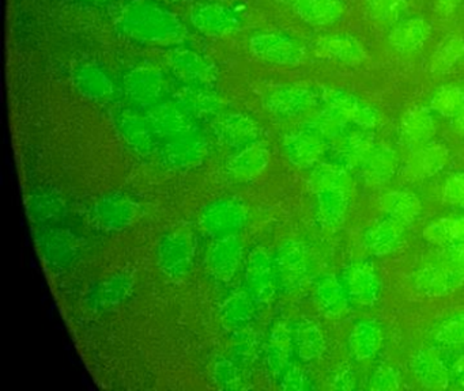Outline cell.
Returning <instances> with one entry per match:
<instances>
[{
  "instance_id": "4",
  "label": "cell",
  "mask_w": 464,
  "mask_h": 391,
  "mask_svg": "<svg viewBox=\"0 0 464 391\" xmlns=\"http://www.w3.org/2000/svg\"><path fill=\"white\" fill-rule=\"evenodd\" d=\"M376 144L377 138L373 130L349 128L343 135L330 141L327 155L330 157V162L346 170H354L360 167L361 163L371 154Z\"/></svg>"
},
{
  "instance_id": "48",
  "label": "cell",
  "mask_w": 464,
  "mask_h": 391,
  "mask_svg": "<svg viewBox=\"0 0 464 391\" xmlns=\"http://www.w3.org/2000/svg\"><path fill=\"white\" fill-rule=\"evenodd\" d=\"M130 291H131V281L124 276H116L108 280V281L102 282L94 291L92 298H93V303L100 309L102 307L116 306L130 295Z\"/></svg>"
},
{
  "instance_id": "3",
  "label": "cell",
  "mask_w": 464,
  "mask_h": 391,
  "mask_svg": "<svg viewBox=\"0 0 464 391\" xmlns=\"http://www.w3.org/2000/svg\"><path fill=\"white\" fill-rule=\"evenodd\" d=\"M417 292L428 298H441L464 285V269L450 261L440 258L415 272L412 279Z\"/></svg>"
},
{
  "instance_id": "40",
  "label": "cell",
  "mask_w": 464,
  "mask_h": 391,
  "mask_svg": "<svg viewBox=\"0 0 464 391\" xmlns=\"http://www.w3.org/2000/svg\"><path fill=\"white\" fill-rule=\"evenodd\" d=\"M316 296L320 307L328 317H339L346 311L350 304L341 279H336L335 276H325L320 280Z\"/></svg>"
},
{
  "instance_id": "33",
  "label": "cell",
  "mask_w": 464,
  "mask_h": 391,
  "mask_svg": "<svg viewBox=\"0 0 464 391\" xmlns=\"http://www.w3.org/2000/svg\"><path fill=\"white\" fill-rule=\"evenodd\" d=\"M382 206L387 216L393 217L404 225L412 224L422 211V204L409 190H392L382 196Z\"/></svg>"
},
{
  "instance_id": "29",
  "label": "cell",
  "mask_w": 464,
  "mask_h": 391,
  "mask_svg": "<svg viewBox=\"0 0 464 391\" xmlns=\"http://www.w3.org/2000/svg\"><path fill=\"white\" fill-rule=\"evenodd\" d=\"M124 89L127 94L138 102H156L161 97L164 81L156 70L138 68L124 79Z\"/></svg>"
},
{
  "instance_id": "25",
  "label": "cell",
  "mask_w": 464,
  "mask_h": 391,
  "mask_svg": "<svg viewBox=\"0 0 464 391\" xmlns=\"http://www.w3.org/2000/svg\"><path fill=\"white\" fill-rule=\"evenodd\" d=\"M406 225L387 216L374 223L363 234V244L374 255H387L401 243Z\"/></svg>"
},
{
  "instance_id": "54",
  "label": "cell",
  "mask_w": 464,
  "mask_h": 391,
  "mask_svg": "<svg viewBox=\"0 0 464 391\" xmlns=\"http://www.w3.org/2000/svg\"><path fill=\"white\" fill-rule=\"evenodd\" d=\"M453 360H448L450 366V382L458 385L459 387L464 388V355L453 356Z\"/></svg>"
},
{
  "instance_id": "14",
  "label": "cell",
  "mask_w": 464,
  "mask_h": 391,
  "mask_svg": "<svg viewBox=\"0 0 464 391\" xmlns=\"http://www.w3.org/2000/svg\"><path fill=\"white\" fill-rule=\"evenodd\" d=\"M246 281L249 292L256 300L268 301L274 298L278 285V274L276 263L271 261L266 250L255 249L249 253L246 261Z\"/></svg>"
},
{
  "instance_id": "15",
  "label": "cell",
  "mask_w": 464,
  "mask_h": 391,
  "mask_svg": "<svg viewBox=\"0 0 464 391\" xmlns=\"http://www.w3.org/2000/svg\"><path fill=\"white\" fill-rule=\"evenodd\" d=\"M278 281L286 290L300 287L309 274L311 258L308 250L298 242H287L279 249L276 260Z\"/></svg>"
},
{
  "instance_id": "43",
  "label": "cell",
  "mask_w": 464,
  "mask_h": 391,
  "mask_svg": "<svg viewBox=\"0 0 464 391\" xmlns=\"http://www.w3.org/2000/svg\"><path fill=\"white\" fill-rule=\"evenodd\" d=\"M464 106V90L458 84H444L431 95L429 109L433 113L453 119Z\"/></svg>"
},
{
  "instance_id": "39",
  "label": "cell",
  "mask_w": 464,
  "mask_h": 391,
  "mask_svg": "<svg viewBox=\"0 0 464 391\" xmlns=\"http://www.w3.org/2000/svg\"><path fill=\"white\" fill-rule=\"evenodd\" d=\"M172 67L180 78L194 84H208L213 81V67L205 59L191 52L173 53Z\"/></svg>"
},
{
  "instance_id": "55",
  "label": "cell",
  "mask_w": 464,
  "mask_h": 391,
  "mask_svg": "<svg viewBox=\"0 0 464 391\" xmlns=\"http://www.w3.org/2000/svg\"><path fill=\"white\" fill-rule=\"evenodd\" d=\"M441 258L450 261L464 269V241L452 246L442 247Z\"/></svg>"
},
{
  "instance_id": "26",
  "label": "cell",
  "mask_w": 464,
  "mask_h": 391,
  "mask_svg": "<svg viewBox=\"0 0 464 391\" xmlns=\"http://www.w3.org/2000/svg\"><path fill=\"white\" fill-rule=\"evenodd\" d=\"M243 257V243L237 235L216 239L211 247L210 268L217 279L230 280L235 276Z\"/></svg>"
},
{
  "instance_id": "36",
  "label": "cell",
  "mask_w": 464,
  "mask_h": 391,
  "mask_svg": "<svg viewBox=\"0 0 464 391\" xmlns=\"http://www.w3.org/2000/svg\"><path fill=\"white\" fill-rule=\"evenodd\" d=\"M320 217L327 225H339L346 219L349 209V189H324L316 192Z\"/></svg>"
},
{
  "instance_id": "12",
  "label": "cell",
  "mask_w": 464,
  "mask_h": 391,
  "mask_svg": "<svg viewBox=\"0 0 464 391\" xmlns=\"http://www.w3.org/2000/svg\"><path fill=\"white\" fill-rule=\"evenodd\" d=\"M194 257V246L183 231L168 234L159 244V265L167 276L179 279L188 273Z\"/></svg>"
},
{
  "instance_id": "57",
  "label": "cell",
  "mask_w": 464,
  "mask_h": 391,
  "mask_svg": "<svg viewBox=\"0 0 464 391\" xmlns=\"http://www.w3.org/2000/svg\"><path fill=\"white\" fill-rule=\"evenodd\" d=\"M452 127L459 136L464 138V106L463 109H461L460 113L458 114V117H455V119H452Z\"/></svg>"
},
{
  "instance_id": "16",
  "label": "cell",
  "mask_w": 464,
  "mask_h": 391,
  "mask_svg": "<svg viewBox=\"0 0 464 391\" xmlns=\"http://www.w3.org/2000/svg\"><path fill=\"white\" fill-rule=\"evenodd\" d=\"M437 125L433 111L425 106H412L401 117L399 138L409 149H417L433 141Z\"/></svg>"
},
{
  "instance_id": "32",
  "label": "cell",
  "mask_w": 464,
  "mask_h": 391,
  "mask_svg": "<svg viewBox=\"0 0 464 391\" xmlns=\"http://www.w3.org/2000/svg\"><path fill=\"white\" fill-rule=\"evenodd\" d=\"M75 84L89 100H107L112 97L113 84L104 71L93 64H82L75 70Z\"/></svg>"
},
{
  "instance_id": "9",
  "label": "cell",
  "mask_w": 464,
  "mask_h": 391,
  "mask_svg": "<svg viewBox=\"0 0 464 391\" xmlns=\"http://www.w3.org/2000/svg\"><path fill=\"white\" fill-rule=\"evenodd\" d=\"M328 143L316 130L308 125L295 130L285 138L284 148L293 165L301 168L314 167L327 155Z\"/></svg>"
},
{
  "instance_id": "42",
  "label": "cell",
  "mask_w": 464,
  "mask_h": 391,
  "mask_svg": "<svg viewBox=\"0 0 464 391\" xmlns=\"http://www.w3.org/2000/svg\"><path fill=\"white\" fill-rule=\"evenodd\" d=\"M464 59V38L450 34L437 45L430 57V71L436 75L450 72Z\"/></svg>"
},
{
  "instance_id": "10",
  "label": "cell",
  "mask_w": 464,
  "mask_h": 391,
  "mask_svg": "<svg viewBox=\"0 0 464 391\" xmlns=\"http://www.w3.org/2000/svg\"><path fill=\"white\" fill-rule=\"evenodd\" d=\"M312 51L320 59L333 60L341 64L358 65L368 59L365 46L347 33L320 35L312 43Z\"/></svg>"
},
{
  "instance_id": "28",
  "label": "cell",
  "mask_w": 464,
  "mask_h": 391,
  "mask_svg": "<svg viewBox=\"0 0 464 391\" xmlns=\"http://www.w3.org/2000/svg\"><path fill=\"white\" fill-rule=\"evenodd\" d=\"M270 162V152L260 144L244 147L227 159V168L233 178L246 181L259 176Z\"/></svg>"
},
{
  "instance_id": "5",
  "label": "cell",
  "mask_w": 464,
  "mask_h": 391,
  "mask_svg": "<svg viewBox=\"0 0 464 391\" xmlns=\"http://www.w3.org/2000/svg\"><path fill=\"white\" fill-rule=\"evenodd\" d=\"M200 222L213 238L237 235L246 223V208L236 198H219L203 209Z\"/></svg>"
},
{
  "instance_id": "59",
  "label": "cell",
  "mask_w": 464,
  "mask_h": 391,
  "mask_svg": "<svg viewBox=\"0 0 464 391\" xmlns=\"http://www.w3.org/2000/svg\"><path fill=\"white\" fill-rule=\"evenodd\" d=\"M96 2H104V0H96Z\"/></svg>"
},
{
  "instance_id": "20",
  "label": "cell",
  "mask_w": 464,
  "mask_h": 391,
  "mask_svg": "<svg viewBox=\"0 0 464 391\" xmlns=\"http://www.w3.org/2000/svg\"><path fill=\"white\" fill-rule=\"evenodd\" d=\"M116 127L126 143L140 155H149L153 149V128L137 111L124 110L115 114Z\"/></svg>"
},
{
  "instance_id": "58",
  "label": "cell",
  "mask_w": 464,
  "mask_h": 391,
  "mask_svg": "<svg viewBox=\"0 0 464 391\" xmlns=\"http://www.w3.org/2000/svg\"><path fill=\"white\" fill-rule=\"evenodd\" d=\"M278 2H281V3H293V2H295V0H278Z\"/></svg>"
},
{
  "instance_id": "2",
  "label": "cell",
  "mask_w": 464,
  "mask_h": 391,
  "mask_svg": "<svg viewBox=\"0 0 464 391\" xmlns=\"http://www.w3.org/2000/svg\"><path fill=\"white\" fill-rule=\"evenodd\" d=\"M252 53L270 64L295 67L306 57V48L297 38L281 32H262L249 40Z\"/></svg>"
},
{
  "instance_id": "56",
  "label": "cell",
  "mask_w": 464,
  "mask_h": 391,
  "mask_svg": "<svg viewBox=\"0 0 464 391\" xmlns=\"http://www.w3.org/2000/svg\"><path fill=\"white\" fill-rule=\"evenodd\" d=\"M461 2L463 0H436L434 10H436L437 15L441 16V18H448L458 11Z\"/></svg>"
},
{
  "instance_id": "27",
  "label": "cell",
  "mask_w": 464,
  "mask_h": 391,
  "mask_svg": "<svg viewBox=\"0 0 464 391\" xmlns=\"http://www.w3.org/2000/svg\"><path fill=\"white\" fill-rule=\"evenodd\" d=\"M398 163V157L392 148L377 143L371 154L361 163L358 171L369 184L382 185L396 173Z\"/></svg>"
},
{
  "instance_id": "51",
  "label": "cell",
  "mask_w": 464,
  "mask_h": 391,
  "mask_svg": "<svg viewBox=\"0 0 464 391\" xmlns=\"http://www.w3.org/2000/svg\"><path fill=\"white\" fill-rule=\"evenodd\" d=\"M369 382L371 390H395L401 385V375L395 368L382 367L374 372Z\"/></svg>"
},
{
  "instance_id": "18",
  "label": "cell",
  "mask_w": 464,
  "mask_h": 391,
  "mask_svg": "<svg viewBox=\"0 0 464 391\" xmlns=\"http://www.w3.org/2000/svg\"><path fill=\"white\" fill-rule=\"evenodd\" d=\"M430 26L422 16H409L391 27L388 43L401 54H414L425 46Z\"/></svg>"
},
{
  "instance_id": "8",
  "label": "cell",
  "mask_w": 464,
  "mask_h": 391,
  "mask_svg": "<svg viewBox=\"0 0 464 391\" xmlns=\"http://www.w3.org/2000/svg\"><path fill=\"white\" fill-rule=\"evenodd\" d=\"M322 105V92L308 87L285 86L274 90L266 98V108L279 119H293Z\"/></svg>"
},
{
  "instance_id": "7",
  "label": "cell",
  "mask_w": 464,
  "mask_h": 391,
  "mask_svg": "<svg viewBox=\"0 0 464 391\" xmlns=\"http://www.w3.org/2000/svg\"><path fill=\"white\" fill-rule=\"evenodd\" d=\"M349 303L358 309H369L379 301L382 284L371 266L354 263L344 269L341 277Z\"/></svg>"
},
{
  "instance_id": "52",
  "label": "cell",
  "mask_w": 464,
  "mask_h": 391,
  "mask_svg": "<svg viewBox=\"0 0 464 391\" xmlns=\"http://www.w3.org/2000/svg\"><path fill=\"white\" fill-rule=\"evenodd\" d=\"M216 377L222 387L236 388L240 386L241 374L232 361L224 360L217 364Z\"/></svg>"
},
{
  "instance_id": "53",
  "label": "cell",
  "mask_w": 464,
  "mask_h": 391,
  "mask_svg": "<svg viewBox=\"0 0 464 391\" xmlns=\"http://www.w3.org/2000/svg\"><path fill=\"white\" fill-rule=\"evenodd\" d=\"M281 387L285 390H305L309 387V379L301 369L290 367L282 374Z\"/></svg>"
},
{
  "instance_id": "31",
  "label": "cell",
  "mask_w": 464,
  "mask_h": 391,
  "mask_svg": "<svg viewBox=\"0 0 464 391\" xmlns=\"http://www.w3.org/2000/svg\"><path fill=\"white\" fill-rule=\"evenodd\" d=\"M176 103L187 113L198 119H211L218 114L221 108V103L216 95L197 84L181 89L176 95Z\"/></svg>"
},
{
  "instance_id": "41",
  "label": "cell",
  "mask_w": 464,
  "mask_h": 391,
  "mask_svg": "<svg viewBox=\"0 0 464 391\" xmlns=\"http://www.w3.org/2000/svg\"><path fill=\"white\" fill-rule=\"evenodd\" d=\"M295 349V339L290 329L284 323L276 326L271 333L270 347H268V360L274 371L282 375L290 368Z\"/></svg>"
},
{
  "instance_id": "50",
  "label": "cell",
  "mask_w": 464,
  "mask_h": 391,
  "mask_svg": "<svg viewBox=\"0 0 464 391\" xmlns=\"http://www.w3.org/2000/svg\"><path fill=\"white\" fill-rule=\"evenodd\" d=\"M442 200L455 208L464 209V173H453L445 179Z\"/></svg>"
},
{
  "instance_id": "47",
  "label": "cell",
  "mask_w": 464,
  "mask_h": 391,
  "mask_svg": "<svg viewBox=\"0 0 464 391\" xmlns=\"http://www.w3.org/2000/svg\"><path fill=\"white\" fill-rule=\"evenodd\" d=\"M254 315V304L251 296L244 291L232 293L222 306V317L235 328H244Z\"/></svg>"
},
{
  "instance_id": "19",
  "label": "cell",
  "mask_w": 464,
  "mask_h": 391,
  "mask_svg": "<svg viewBox=\"0 0 464 391\" xmlns=\"http://www.w3.org/2000/svg\"><path fill=\"white\" fill-rule=\"evenodd\" d=\"M415 377L426 387H450V372L448 360L434 348L420 350L412 360Z\"/></svg>"
},
{
  "instance_id": "35",
  "label": "cell",
  "mask_w": 464,
  "mask_h": 391,
  "mask_svg": "<svg viewBox=\"0 0 464 391\" xmlns=\"http://www.w3.org/2000/svg\"><path fill=\"white\" fill-rule=\"evenodd\" d=\"M382 344V330L379 325L372 320L358 323L349 336L350 355L355 360H368L376 355Z\"/></svg>"
},
{
  "instance_id": "24",
  "label": "cell",
  "mask_w": 464,
  "mask_h": 391,
  "mask_svg": "<svg viewBox=\"0 0 464 391\" xmlns=\"http://www.w3.org/2000/svg\"><path fill=\"white\" fill-rule=\"evenodd\" d=\"M148 121L154 133L167 138H176L192 130V122L188 113L178 103H160L149 111Z\"/></svg>"
},
{
  "instance_id": "38",
  "label": "cell",
  "mask_w": 464,
  "mask_h": 391,
  "mask_svg": "<svg viewBox=\"0 0 464 391\" xmlns=\"http://www.w3.org/2000/svg\"><path fill=\"white\" fill-rule=\"evenodd\" d=\"M429 243L440 247L452 246L464 241V216L440 217L423 230Z\"/></svg>"
},
{
  "instance_id": "34",
  "label": "cell",
  "mask_w": 464,
  "mask_h": 391,
  "mask_svg": "<svg viewBox=\"0 0 464 391\" xmlns=\"http://www.w3.org/2000/svg\"><path fill=\"white\" fill-rule=\"evenodd\" d=\"M26 209L32 220L39 223H53L64 215V203L61 196L48 189H36L28 196Z\"/></svg>"
},
{
  "instance_id": "44",
  "label": "cell",
  "mask_w": 464,
  "mask_h": 391,
  "mask_svg": "<svg viewBox=\"0 0 464 391\" xmlns=\"http://www.w3.org/2000/svg\"><path fill=\"white\" fill-rule=\"evenodd\" d=\"M366 14L372 21L384 27L395 26L406 18L409 11L407 0H365Z\"/></svg>"
},
{
  "instance_id": "13",
  "label": "cell",
  "mask_w": 464,
  "mask_h": 391,
  "mask_svg": "<svg viewBox=\"0 0 464 391\" xmlns=\"http://www.w3.org/2000/svg\"><path fill=\"white\" fill-rule=\"evenodd\" d=\"M450 160V151L444 144L431 143L412 149L401 167L407 181H422L439 174Z\"/></svg>"
},
{
  "instance_id": "11",
  "label": "cell",
  "mask_w": 464,
  "mask_h": 391,
  "mask_svg": "<svg viewBox=\"0 0 464 391\" xmlns=\"http://www.w3.org/2000/svg\"><path fill=\"white\" fill-rule=\"evenodd\" d=\"M134 203L123 193H111L94 204L92 209V223L97 230L121 231L131 224L135 217Z\"/></svg>"
},
{
  "instance_id": "45",
  "label": "cell",
  "mask_w": 464,
  "mask_h": 391,
  "mask_svg": "<svg viewBox=\"0 0 464 391\" xmlns=\"http://www.w3.org/2000/svg\"><path fill=\"white\" fill-rule=\"evenodd\" d=\"M323 105V103H322ZM309 128L316 130L325 140H335L350 128L349 122L330 106L323 105L314 116L306 122Z\"/></svg>"
},
{
  "instance_id": "46",
  "label": "cell",
  "mask_w": 464,
  "mask_h": 391,
  "mask_svg": "<svg viewBox=\"0 0 464 391\" xmlns=\"http://www.w3.org/2000/svg\"><path fill=\"white\" fill-rule=\"evenodd\" d=\"M311 182L314 192L334 189V187L350 190V187H352V178H350L346 168L341 167V166L333 162H320L319 165L314 166Z\"/></svg>"
},
{
  "instance_id": "17",
  "label": "cell",
  "mask_w": 464,
  "mask_h": 391,
  "mask_svg": "<svg viewBox=\"0 0 464 391\" xmlns=\"http://www.w3.org/2000/svg\"><path fill=\"white\" fill-rule=\"evenodd\" d=\"M162 162L173 168H189L199 165L206 155L205 140L194 130L176 136L161 151Z\"/></svg>"
},
{
  "instance_id": "1",
  "label": "cell",
  "mask_w": 464,
  "mask_h": 391,
  "mask_svg": "<svg viewBox=\"0 0 464 391\" xmlns=\"http://www.w3.org/2000/svg\"><path fill=\"white\" fill-rule=\"evenodd\" d=\"M118 24L130 37L153 45L175 43L181 35L178 16L167 8L146 0H134L121 7Z\"/></svg>"
},
{
  "instance_id": "37",
  "label": "cell",
  "mask_w": 464,
  "mask_h": 391,
  "mask_svg": "<svg viewBox=\"0 0 464 391\" xmlns=\"http://www.w3.org/2000/svg\"><path fill=\"white\" fill-rule=\"evenodd\" d=\"M293 339H295V352L301 360L312 361L322 355L324 339H323L322 330L314 320H300L295 326Z\"/></svg>"
},
{
  "instance_id": "49",
  "label": "cell",
  "mask_w": 464,
  "mask_h": 391,
  "mask_svg": "<svg viewBox=\"0 0 464 391\" xmlns=\"http://www.w3.org/2000/svg\"><path fill=\"white\" fill-rule=\"evenodd\" d=\"M434 341L442 348H464V312L447 318L434 331Z\"/></svg>"
},
{
  "instance_id": "6",
  "label": "cell",
  "mask_w": 464,
  "mask_h": 391,
  "mask_svg": "<svg viewBox=\"0 0 464 391\" xmlns=\"http://www.w3.org/2000/svg\"><path fill=\"white\" fill-rule=\"evenodd\" d=\"M322 103L338 111L353 127L373 130L379 125L380 117L376 109L352 92L324 89L322 91Z\"/></svg>"
},
{
  "instance_id": "22",
  "label": "cell",
  "mask_w": 464,
  "mask_h": 391,
  "mask_svg": "<svg viewBox=\"0 0 464 391\" xmlns=\"http://www.w3.org/2000/svg\"><path fill=\"white\" fill-rule=\"evenodd\" d=\"M216 132L224 143L237 148L256 143L260 128L254 119L244 114H227L217 119Z\"/></svg>"
},
{
  "instance_id": "30",
  "label": "cell",
  "mask_w": 464,
  "mask_h": 391,
  "mask_svg": "<svg viewBox=\"0 0 464 391\" xmlns=\"http://www.w3.org/2000/svg\"><path fill=\"white\" fill-rule=\"evenodd\" d=\"M37 243L45 260L53 268H67L77 255V246L64 231L53 230L37 236Z\"/></svg>"
},
{
  "instance_id": "21",
  "label": "cell",
  "mask_w": 464,
  "mask_h": 391,
  "mask_svg": "<svg viewBox=\"0 0 464 391\" xmlns=\"http://www.w3.org/2000/svg\"><path fill=\"white\" fill-rule=\"evenodd\" d=\"M292 5L295 15L314 27L333 26L346 13L343 0H295Z\"/></svg>"
},
{
  "instance_id": "23",
  "label": "cell",
  "mask_w": 464,
  "mask_h": 391,
  "mask_svg": "<svg viewBox=\"0 0 464 391\" xmlns=\"http://www.w3.org/2000/svg\"><path fill=\"white\" fill-rule=\"evenodd\" d=\"M192 24L208 35H224L237 29L240 19L229 8L219 5H198L192 8Z\"/></svg>"
}]
</instances>
